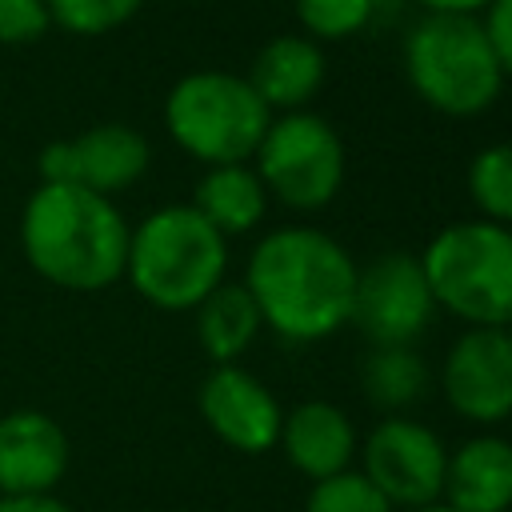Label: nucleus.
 Segmentation results:
<instances>
[{
  "label": "nucleus",
  "mask_w": 512,
  "mask_h": 512,
  "mask_svg": "<svg viewBox=\"0 0 512 512\" xmlns=\"http://www.w3.org/2000/svg\"><path fill=\"white\" fill-rule=\"evenodd\" d=\"M244 288L260 324L292 344H312L352 320L356 264L320 228H276L252 248Z\"/></svg>",
  "instance_id": "nucleus-1"
},
{
  "label": "nucleus",
  "mask_w": 512,
  "mask_h": 512,
  "mask_svg": "<svg viewBox=\"0 0 512 512\" xmlns=\"http://www.w3.org/2000/svg\"><path fill=\"white\" fill-rule=\"evenodd\" d=\"M28 264L56 288L96 292L124 276L128 224L120 208L76 184H40L20 216Z\"/></svg>",
  "instance_id": "nucleus-2"
},
{
  "label": "nucleus",
  "mask_w": 512,
  "mask_h": 512,
  "mask_svg": "<svg viewBox=\"0 0 512 512\" xmlns=\"http://www.w3.org/2000/svg\"><path fill=\"white\" fill-rule=\"evenodd\" d=\"M224 268L228 244L192 204L156 208L144 216V224H136V232H128L124 276L148 304L164 312L196 308L212 288L224 284Z\"/></svg>",
  "instance_id": "nucleus-3"
},
{
  "label": "nucleus",
  "mask_w": 512,
  "mask_h": 512,
  "mask_svg": "<svg viewBox=\"0 0 512 512\" xmlns=\"http://www.w3.org/2000/svg\"><path fill=\"white\" fill-rule=\"evenodd\" d=\"M436 308L472 328H504L512 320V228L492 220H460L440 228L420 252Z\"/></svg>",
  "instance_id": "nucleus-4"
},
{
  "label": "nucleus",
  "mask_w": 512,
  "mask_h": 512,
  "mask_svg": "<svg viewBox=\"0 0 512 512\" xmlns=\"http://www.w3.org/2000/svg\"><path fill=\"white\" fill-rule=\"evenodd\" d=\"M404 72L412 92L444 116H476L504 88V72L476 16L428 12L404 40Z\"/></svg>",
  "instance_id": "nucleus-5"
},
{
  "label": "nucleus",
  "mask_w": 512,
  "mask_h": 512,
  "mask_svg": "<svg viewBox=\"0 0 512 512\" xmlns=\"http://www.w3.org/2000/svg\"><path fill=\"white\" fill-rule=\"evenodd\" d=\"M268 124V104L244 76L232 72H188L164 100L168 136L208 168L244 164L248 156H256Z\"/></svg>",
  "instance_id": "nucleus-6"
},
{
  "label": "nucleus",
  "mask_w": 512,
  "mask_h": 512,
  "mask_svg": "<svg viewBox=\"0 0 512 512\" xmlns=\"http://www.w3.org/2000/svg\"><path fill=\"white\" fill-rule=\"evenodd\" d=\"M256 176L288 208H324L344 184V140L324 116L284 112L256 148Z\"/></svg>",
  "instance_id": "nucleus-7"
},
{
  "label": "nucleus",
  "mask_w": 512,
  "mask_h": 512,
  "mask_svg": "<svg viewBox=\"0 0 512 512\" xmlns=\"http://www.w3.org/2000/svg\"><path fill=\"white\" fill-rule=\"evenodd\" d=\"M364 480L400 512L440 504L444 496V472H448V452L440 436L408 416H384L364 448Z\"/></svg>",
  "instance_id": "nucleus-8"
},
{
  "label": "nucleus",
  "mask_w": 512,
  "mask_h": 512,
  "mask_svg": "<svg viewBox=\"0 0 512 512\" xmlns=\"http://www.w3.org/2000/svg\"><path fill=\"white\" fill-rule=\"evenodd\" d=\"M436 312L420 256L384 252L368 268H356L352 320L376 348H412Z\"/></svg>",
  "instance_id": "nucleus-9"
},
{
  "label": "nucleus",
  "mask_w": 512,
  "mask_h": 512,
  "mask_svg": "<svg viewBox=\"0 0 512 512\" xmlns=\"http://www.w3.org/2000/svg\"><path fill=\"white\" fill-rule=\"evenodd\" d=\"M148 140L128 124H96L76 140H52L36 168L40 184H76L112 200L148 172Z\"/></svg>",
  "instance_id": "nucleus-10"
},
{
  "label": "nucleus",
  "mask_w": 512,
  "mask_h": 512,
  "mask_svg": "<svg viewBox=\"0 0 512 512\" xmlns=\"http://www.w3.org/2000/svg\"><path fill=\"white\" fill-rule=\"evenodd\" d=\"M444 396L472 424L512 416V340L504 328H468L444 356Z\"/></svg>",
  "instance_id": "nucleus-11"
},
{
  "label": "nucleus",
  "mask_w": 512,
  "mask_h": 512,
  "mask_svg": "<svg viewBox=\"0 0 512 512\" xmlns=\"http://www.w3.org/2000/svg\"><path fill=\"white\" fill-rule=\"evenodd\" d=\"M200 416L216 432V440H224L236 452L256 456V452H268L280 444L284 408L252 372H244L236 364H216L204 376Z\"/></svg>",
  "instance_id": "nucleus-12"
},
{
  "label": "nucleus",
  "mask_w": 512,
  "mask_h": 512,
  "mask_svg": "<svg viewBox=\"0 0 512 512\" xmlns=\"http://www.w3.org/2000/svg\"><path fill=\"white\" fill-rule=\"evenodd\" d=\"M68 472L64 428L36 408L0 416V496H44Z\"/></svg>",
  "instance_id": "nucleus-13"
},
{
  "label": "nucleus",
  "mask_w": 512,
  "mask_h": 512,
  "mask_svg": "<svg viewBox=\"0 0 512 512\" xmlns=\"http://www.w3.org/2000/svg\"><path fill=\"white\" fill-rule=\"evenodd\" d=\"M280 448L296 472H304L312 484H320V480H332L352 468L356 428L344 408H336L328 400H304L284 416Z\"/></svg>",
  "instance_id": "nucleus-14"
},
{
  "label": "nucleus",
  "mask_w": 512,
  "mask_h": 512,
  "mask_svg": "<svg viewBox=\"0 0 512 512\" xmlns=\"http://www.w3.org/2000/svg\"><path fill=\"white\" fill-rule=\"evenodd\" d=\"M452 512H508L512 508V440L472 436L448 456L444 496Z\"/></svg>",
  "instance_id": "nucleus-15"
},
{
  "label": "nucleus",
  "mask_w": 512,
  "mask_h": 512,
  "mask_svg": "<svg viewBox=\"0 0 512 512\" xmlns=\"http://www.w3.org/2000/svg\"><path fill=\"white\" fill-rule=\"evenodd\" d=\"M244 80L256 88L268 112L272 108L300 112L324 84V52L308 36H276L252 56V68Z\"/></svg>",
  "instance_id": "nucleus-16"
},
{
  "label": "nucleus",
  "mask_w": 512,
  "mask_h": 512,
  "mask_svg": "<svg viewBox=\"0 0 512 512\" xmlns=\"http://www.w3.org/2000/svg\"><path fill=\"white\" fill-rule=\"evenodd\" d=\"M192 208L220 232V236H236L260 224L264 208H268V192L256 176V168L248 164H220L208 168L192 192Z\"/></svg>",
  "instance_id": "nucleus-17"
},
{
  "label": "nucleus",
  "mask_w": 512,
  "mask_h": 512,
  "mask_svg": "<svg viewBox=\"0 0 512 512\" xmlns=\"http://www.w3.org/2000/svg\"><path fill=\"white\" fill-rule=\"evenodd\" d=\"M260 332V312L244 284H220L196 304V336L200 348L216 364H232Z\"/></svg>",
  "instance_id": "nucleus-18"
},
{
  "label": "nucleus",
  "mask_w": 512,
  "mask_h": 512,
  "mask_svg": "<svg viewBox=\"0 0 512 512\" xmlns=\"http://www.w3.org/2000/svg\"><path fill=\"white\" fill-rule=\"evenodd\" d=\"M424 388L428 368L412 348H372V356L364 360V396L384 412L416 404Z\"/></svg>",
  "instance_id": "nucleus-19"
},
{
  "label": "nucleus",
  "mask_w": 512,
  "mask_h": 512,
  "mask_svg": "<svg viewBox=\"0 0 512 512\" xmlns=\"http://www.w3.org/2000/svg\"><path fill=\"white\" fill-rule=\"evenodd\" d=\"M468 196L492 224H512V144L480 148L468 164Z\"/></svg>",
  "instance_id": "nucleus-20"
},
{
  "label": "nucleus",
  "mask_w": 512,
  "mask_h": 512,
  "mask_svg": "<svg viewBox=\"0 0 512 512\" xmlns=\"http://www.w3.org/2000/svg\"><path fill=\"white\" fill-rule=\"evenodd\" d=\"M52 24H60L72 36H104L120 24H128L144 0H44Z\"/></svg>",
  "instance_id": "nucleus-21"
},
{
  "label": "nucleus",
  "mask_w": 512,
  "mask_h": 512,
  "mask_svg": "<svg viewBox=\"0 0 512 512\" xmlns=\"http://www.w3.org/2000/svg\"><path fill=\"white\" fill-rule=\"evenodd\" d=\"M376 12V0H296V16L308 40H344L360 32Z\"/></svg>",
  "instance_id": "nucleus-22"
},
{
  "label": "nucleus",
  "mask_w": 512,
  "mask_h": 512,
  "mask_svg": "<svg viewBox=\"0 0 512 512\" xmlns=\"http://www.w3.org/2000/svg\"><path fill=\"white\" fill-rule=\"evenodd\" d=\"M304 512H396L360 472H340L332 480L312 484Z\"/></svg>",
  "instance_id": "nucleus-23"
},
{
  "label": "nucleus",
  "mask_w": 512,
  "mask_h": 512,
  "mask_svg": "<svg viewBox=\"0 0 512 512\" xmlns=\"http://www.w3.org/2000/svg\"><path fill=\"white\" fill-rule=\"evenodd\" d=\"M48 24L52 16L44 0H0V44H32Z\"/></svg>",
  "instance_id": "nucleus-24"
},
{
  "label": "nucleus",
  "mask_w": 512,
  "mask_h": 512,
  "mask_svg": "<svg viewBox=\"0 0 512 512\" xmlns=\"http://www.w3.org/2000/svg\"><path fill=\"white\" fill-rule=\"evenodd\" d=\"M480 28H484V40H488L500 72L512 76V0H492L484 8Z\"/></svg>",
  "instance_id": "nucleus-25"
},
{
  "label": "nucleus",
  "mask_w": 512,
  "mask_h": 512,
  "mask_svg": "<svg viewBox=\"0 0 512 512\" xmlns=\"http://www.w3.org/2000/svg\"><path fill=\"white\" fill-rule=\"evenodd\" d=\"M0 512H72L60 496H0Z\"/></svg>",
  "instance_id": "nucleus-26"
},
{
  "label": "nucleus",
  "mask_w": 512,
  "mask_h": 512,
  "mask_svg": "<svg viewBox=\"0 0 512 512\" xmlns=\"http://www.w3.org/2000/svg\"><path fill=\"white\" fill-rule=\"evenodd\" d=\"M428 12H444V16H476L480 8H488L492 0H420Z\"/></svg>",
  "instance_id": "nucleus-27"
},
{
  "label": "nucleus",
  "mask_w": 512,
  "mask_h": 512,
  "mask_svg": "<svg viewBox=\"0 0 512 512\" xmlns=\"http://www.w3.org/2000/svg\"><path fill=\"white\" fill-rule=\"evenodd\" d=\"M412 512H452L448 504H428V508H412Z\"/></svg>",
  "instance_id": "nucleus-28"
},
{
  "label": "nucleus",
  "mask_w": 512,
  "mask_h": 512,
  "mask_svg": "<svg viewBox=\"0 0 512 512\" xmlns=\"http://www.w3.org/2000/svg\"><path fill=\"white\" fill-rule=\"evenodd\" d=\"M504 332H508V340H512V320H508V324H504Z\"/></svg>",
  "instance_id": "nucleus-29"
}]
</instances>
